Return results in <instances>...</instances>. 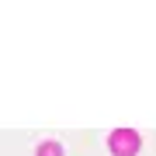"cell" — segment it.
<instances>
[{
    "label": "cell",
    "mask_w": 156,
    "mask_h": 156,
    "mask_svg": "<svg viewBox=\"0 0 156 156\" xmlns=\"http://www.w3.org/2000/svg\"><path fill=\"white\" fill-rule=\"evenodd\" d=\"M135 149H139V135L132 128H118L111 135V153L115 156H135Z\"/></svg>",
    "instance_id": "6da1fadb"
},
{
    "label": "cell",
    "mask_w": 156,
    "mask_h": 156,
    "mask_svg": "<svg viewBox=\"0 0 156 156\" xmlns=\"http://www.w3.org/2000/svg\"><path fill=\"white\" fill-rule=\"evenodd\" d=\"M38 156H62V149H59L56 142H45L42 149H38Z\"/></svg>",
    "instance_id": "7a4b0ae2"
}]
</instances>
